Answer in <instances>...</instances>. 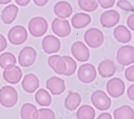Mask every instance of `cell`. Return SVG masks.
<instances>
[{
  "mask_svg": "<svg viewBox=\"0 0 134 119\" xmlns=\"http://www.w3.org/2000/svg\"><path fill=\"white\" fill-rule=\"evenodd\" d=\"M37 56L35 49L32 47L26 46L22 49L18 55V62L23 67H29L35 63Z\"/></svg>",
  "mask_w": 134,
  "mask_h": 119,
  "instance_id": "8992f818",
  "label": "cell"
},
{
  "mask_svg": "<svg viewBox=\"0 0 134 119\" xmlns=\"http://www.w3.org/2000/svg\"><path fill=\"white\" fill-rule=\"evenodd\" d=\"M18 8L15 4H10L2 11L1 19L5 24H10L15 20L18 13Z\"/></svg>",
  "mask_w": 134,
  "mask_h": 119,
  "instance_id": "44dd1931",
  "label": "cell"
},
{
  "mask_svg": "<svg viewBox=\"0 0 134 119\" xmlns=\"http://www.w3.org/2000/svg\"><path fill=\"white\" fill-rule=\"evenodd\" d=\"M71 52L74 57L80 62H86L90 58L89 49L82 41L75 42L71 46Z\"/></svg>",
  "mask_w": 134,
  "mask_h": 119,
  "instance_id": "8fae6325",
  "label": "cell"
},
{
  "mask_svg": "<svg viewBox=\"0 0 134 119\" xmlns=\"http://www.w3.org/2000/svg\"><path fill=\"white\" fill-rule=\"evenodd\" d=\"M125 85L121 79L115 77L108 81L106 85L108 93L113 98H119L124 94L125 91Z\"/></svg>",
  "mask_w": 134,
  "mask_h": 119,
  "instance_id": "9c48e42d",
  "label": "cell"
},
{
  "mask_svg": "<svg viewBox=\"0 0 134 119\" xmlns=\"http://www.w3.org/2000/svg\"><path fill=\"white\" fill-rule=\"evenodd\" d=\"M15 2L19 5L24 7L28 5L30 2V0H16Z\"/></svg>",
  "mask_w": 134,
  "mask_h": 119,
  "instance_id": "ab89813d",
  "label": "cell"
},
{
  "mask_svg": "<svg viewBox=\"0 0 134 119\" xmlns=\"http://www.w3.org/2000/svg\"><path fill=\"white\" fill-rule=\"evenodd\" d=\"M97 119H113L112 116L109 113H103L100 114Z\"/></svg>",
  "mask_w": 134,
  "mask_h": 119,
  "instance_id": "74e56055",
  "label": "cell"
},
{
  "mask_svg": "<svg viewBox=\"0 0 134 119\" xmlns=\"http://www.w3.org/2000/svg\"><path fill=\"white\" fill-rule=\"evenodd\" d=\"M46 88L53 95H60L65 90L64 81L61 78L53 76L46 81Z\"/></svg>",
  "mask_w": 134,
  "mask_h": 119,
  "instance_id": "5bb4252c",
  "label": "cell"
},
{
  "mask_svg": "<svg viewBox=\"0 0 134 119\" xmlns=\"http://www.w3.org/2000/svg\"><path fill=\"white\" fill-rule=\"evenodd\" d=\"M116 59L122 66H127L134 62V48L130 45L121 46L117 52Z\"/></svg>",
  "mask_w": 134,
  "mask_h": 119,
  "instance_id": "52a82bcc",
  "label": "cell"
},
{
  "mask_svg": "<svg viewBox=\"0 0 134 119\" xmlns=\"http://www.w3.org/2000/svg\"><path fill=\"white\" fill-rule=\"evenodd\" d=\"M20 116L22 119H38L39 111L34 105L26 103L21 107Z\"/></svg>",
  "mask_w": 134,
  "mask_h": 119,
  "instance_id": "603a6c76",
  "label": "cell"
},
{
  "mask_svg": "<svg viewBox=\"0 0 134 119\" xmlns=\"http://www.w3.org/2000/svg\"><path fill=\"white\" fill-rule=\"evenodd\" d=\"M113 115L114 119H133L134 112L130 106L124 105L116 109Z\"/></svg>",
  "mask_w": 134,
  "mask_h": 119,
  "instance_id": "d4e9b609",
  "label": "cell"
},
{
  "mask_svg": "<svg viewBox=\"0 0 134 119\" xmlns=\"http://www.w3.org/2000/svg\"><path fill=\"white\" fill-rule=\"evenodd\" d=\"M54 12L56 15L60 18H66L72 15V8L69 2L60 1L55 4Z\"/></svg>",
  "mask_w": 134,
  "mask_h": 119,
  "instance_id": "d6986e66",
  "label": "cell"
},
{
  "mask_svg": "<svg viewBox=\"0 0 134 119\" xmlns=\"http://www.w3.org/2000/svg\"><path fill=\"white\" fill-rule=\"evenodd\" d=\"M42 47L44 52L48 54L57 53L61 47L59 39L53 35H48L42 41Z\"/></svg>",
  "mask_w": 134,
  "mask_h": 119,
  "instance_id": "4fadbf2b",
  "label": "cell"
},
{
  "mask_svg": "<svg viewBox=\"0 0 134 119\" xmlns=\"http://www.w3.org/2000/svg\"><path fill=\"white\" fill-rule=\"evenodd\" d=\"M71 24L76 29H81L89 25L91 21L90 15L81 13L75 14L71 18Z\"/></svg>",
  "mask_w": 134,
  "mask_h": 119,
  "instance_id": "ffe728a7",
  "label": "cell"
},
{
  "mask_svg": "<svg viewBox=\"0 0 134 119\" xmlns=\"http://www.w3.org/2000/svg\"><path fill=\"white\" fill-rule=\"evenodd\" d=\"M79 79L83 83H89L93 82L96 78L97 71L93 64H84L79 68L77 72Z\"/></svg>",
  "mask_w": 134,
  "mask_h": 119,
  "instance_id": "ba28073f",
  "label": "cell"
},
{
  "mask_svg": "<svg viewBox=\"0 0 134 119\" xmlns=\"http://www.w3.org/2000/svg\"><path fill=\"white\" fill-rule=\"evenodd\" d=\"M18 98L16 90L11 86H4L0 89V104L7 108L14 106Z\"/></svg>",
  "mask_w": 134,
  "mask_h": 119,
  "instance_id": "7a4b0ae2",
  "label": "cell"
},
{
  "mask_svg": "<svg viewBox=\"0 0 134 119\" xmlns=\"http://www.w3.org/2000/svg\"><path fill=\"white\" fill-rule=\"evenodd\" d=\"M125 77L126 78L129 82H134V66L129 67L127 68L125 71Z\"/></svg>",
  "mask_w": 134,
  "mask_h": 119,
  "instance_id": "d6a6232c",
  "label": "cell"
},
{
  "mask_svg": "<svg viewBox=\"0 0 134 119\" xmlns=\"http://www.w3.org/2000/svg\"><path fill=\"white\" fill-rule=\"evenodd\" d=\"M36 102L41 106H49L52 103V97L49 92L44 89H39L35 94Z\"/></svg>",
  "mask_w": 134,
  "mask_h": 119,
  "instance_id": "4316f807",
  "label": "cell"
},
{
  "mask_svg": "<svg viewBox=\"0 0 134 119\" xmlns=\"http://www.w3.org/2000/svg\"><path fill=\"white\" fill-rule=\"evenodd\" d=\"M3 78L8 83L12 84L18 83L21 79L22 73L21 70L18 66H14L3 71Z\"/></svg>",
  "mask_w": 134,
  "mask_h": 119,
  "instance_id": "e0dca14e",
  "label": "cell"
},
{
  "mask_svg": "<svg viewBox=\"0 0 134 119\" xmlns=\"http://www.w3.org/2000/svg\"><path fill=\"white\" fill-rule=\"evenodd\" d=\"M76 116L78 119H94L96 112L92 107L84 105L81 106L77 110Z\"/></svg>",
  "mask_w": 134,
  "mask_h": 119,
  "instance_id": "83f0119b",
  "label": "cell"
},
{
  "mask_svg": "<svg viewBox=\"0 0 134 119\" xmlns=\"http://www.w3.org/2000/svg\"><path fill=\"white\" fill-rule=\"evenodd\" d=\"M40 82L37 76L33 73L25 75L21 82L23 89L27 93H34L39 87Z\"/></svg>",
  "mask_w": 134,
  "mask_h": 119,
  "instance_id": "9a60e30c",
  "label": "cell"
},
{
  "mask_svg": "<svg viewBox=\"0 0 134 119\" xmlns=\"http://www.w3.org/2000/svg\"><path fill=\"white\" fill-rule=\"evenodd\" d=\"M120 19V16L118 12L115 10H109L102 14L100 21L103 27L111 28L119 23Z\"/></svg>",
  "mask_w": 134,
  "mask_h": 119,
  "instance_id": "7c38bea8",
  "label": "cell"
},
{
  "mask_svg": "<svg viewBox=\"0 0 134 119\" xmlns=\"http://www.w3.org/2000/svg\"><path fill=\"white\" fill-rule=\"evenodd\" d=\"M16 63V59L13 54L5 52L0 55V67L5 69L15 66Z\"/></svg>",
  "mask_w": 134,
  "mask_h": 119,
  "instance_id": "484cf974",
  "label": "cell"
},
{
  "mask_svg": "<svg viewBox=\"0 0 134 119\" xmlns=\"http://www.w3.org/2000/svg\"><path fill=\"white\" fill-rule=\"evenodd\" d=\"M127 24L130 29L132 31H134V14H132V15H130L127 21Z\"/></svg>",
  "mask_w": 134,
  "mask_h": 119,
  "instance_id": "d590c367",
  "label": "cell"
},
{
  "mask_svg": "<svg viewBox=\"0 0 134 119\" xmlns=\"http://www.w3.org/2000/svg\"><path fill=\"white\" fill-rule=\"evenodd\" d=\"M113 34L115 39L122 44H126L131 40L130 31L124 25H119L115 28Z\"/></svg>",
  "mask_w": 134,
  "mask_h": 119,
  "instance_id": "7402d4cb",
  "label": "cell"
},
{
  "mask_svg": "<svg viewBox=\"0 0 134 119\" xmlns=\"http://www.w3.org/2000/svg\"><path fill=\"white\" fill-rule=\"evenodd\" d=\"M33 2H35L37 5L39 7H42L45 5L48 1H47V0H35V1H33Z\"/></svg>",
  "mask_w": 134,
  "mask_h": 119,
  "instance_id": "f35d334b",
  "label": "cell"
},
{
  "mask_svg": "<svg viewBox=\"0 0 134 119\" xmlns=\"http://www.w3.org/2000/svg\"><path fill=\"white\" fill-rule=\"evenodd\" d=\"M39 111V117L38 119H55L54 112L49 109H41Z\"/></svg>",
  "mask_w": 134,
  "mask_h": 119,
  "instance_id": "4dcf8cb0",
  "label": "cell"
},
{
  "mask_svg": "<svg viewBox=\"0 0 134 119\" xmlns=\"http://www.w3.org/2000/svg\"><path fill=\"white\" fill-rule=\"evenodd\" d=\"M48 25L47 20L42 17L33 18L29 21L28 29L30 34L35 37L39 38L46 33Z\"/></svg>",
  "mask_w": 134,
  "mask_h": 119,
  "instance_id": "6da1fadb",
  "label": "cell"
},
{
  "mask_svg": "<svg viewBox=\"0 0 134 119\" xmlns=\"http://www.w3.org/2000/svg\"><path fill=\"white\" fill-rule=\"evenodd\" d=\"M81 101V97L79 93L71 92L65 98L64 106L68 111H74L80 106Z\"/></svg>",
  "mask_w": 134,
  "mask_h": 119,
  "instance_id": "cb8c5ba5",
  "label": "cell"
},
{
  "mask_svg": "<svg viewBox=\"0 0 134 119\" xmlns=\"http://www.w3.org/2000/svg\"><path fill=\"white\" fill-rule=\"evenodd\" d=\"M10 2H11V1H4H4H0V4H7V3H8Z\"/></svg>",
  "mask_w": 134,
  "mask_h": 119,
  "instance_id": "60d3db41",
  "label": "cell"
},
{
  "mask_svg": "<svg viewBox=\"0 0 134 119\" xmlns=\"http://www.w3.org/2000/svg\"><path fill=\"white\" fill-rule=\"evenodd\" d=\"M7 47V42L3 36L0 35V52L6 49Z\"/></svg>",
  "mask_w": 134,
  "mask_h": 119,
  "instance_id": "e575fe53",
  "label": "cell"
},
{
  "mask_svg": "<svg viewBox=\"0 0 134 119\" xmlns=\"http://www.w3.org/2000/svg\"><path fill=\"white\" fill-rule=\"evenodd\" d=\"M52 30L54 33L60 38H65L71 33V27L67 20L55 18L52 23Z\"/></svg>",
  "mask_w": 134,
  "mask_h": 119,
  "instance_id": "30bf717a",
  "label": "cell"
},
{
  "mask_svg": "<svg viewBox=\"0 0 134 119\" xmlns=\"http://www.w3.org/2000/svg\"><path fill=\"white\" fill-rule=\"evenodd\" d=\"M84 39L89 47L92 48H97L103 44L104 37L101 31L97 28H91L86 31Z\"/></svg>",
  "mask_w": 134,
  "mask_h": 119,
  "instance_id": "3957f363",
  "label": "cell"
},
{
  "mask_svg": "<svg viewBox=\"0 0 134 119\" xmlns=\"http://www.w3.org/2000/svg\"><path fill=\"white\" fill-rule=\"evenodd\" d=\"M78 3L80 8L86 12H92L98 7V3L97 1H86V0H79Z\"/></svg>",
  "mask_w": 134,
  "mask_h": 119,
  "instance_id": "f1b7e54d",
  "label": "cell"
},
{
  "mask_svg": "<svg viewBox=\"0 0 134 119\" xmlns=\"http://www.w3.org/2000/svg\"><path fill=\"white\" fill-rule=\"evenodd\" d=\"M98 70L102 77L109 78L115 74L116 67L113 61L110 60H105L99 63Z\"/></svg>",
  "mask_w": 134,
  "mask_h": 119,
  "instance_id": "ac0fdd59",
  "label": "cell"
},
{
  "mask_svg": "<svg viewBox=\"0 0 134 119\" xmlns=\"http://www.w3.org/2000/svg\"><path fill=\"white\" fill-rule=\"evenodd\" d=\"M128 98L132 101L134 100V84L130 85L127 90Z\"/></svg>",
  "mask_w": 134,
  "mask_h": 119,
  "instance_id": "8d00e7d4",
  "label": "cell"
},
{
  "mask_svg": "<svg viewBox=\"0 0 134 119\" xmlns=\"http://www.w3.org/2000/svg\"><path fill=\"white\" fill-rule=\"evenodd\" d=\"M49 66L59 75H64L66 70V64L64 59L59 55H53L48 58Z\"/></svg>",
  "mask_w": 134,
  "mask_h": 119,
  "instance_id": "2e32d148",
  "label": "cell"
},
{
  "mask_svg": "<svg viewBox=\"0 0 134 119\" xmlns=\"http://www.w3.org/2000/svg\"><path fill=\"white\" fill-rule=\"evenodd\" d=\"M91 100L93 106L99 111H106L111 106V99L102 90H97L91 95Z\"/></svg>",
  "mask_w": 134,
  "mask_h": 119,
  "instance_id": "277c9868",
  "label": "cell"
},
{
  "mask_svg": "<svg viewBox=\"0 0 134 119\" xmlns=\"http://www.w3.org/2000/svg\"><path fill=\"white\" fill-rule=\"evenodd\" d=\"M98 3L104 9L112 8L115 3L114 0H99Z\"/></svg>",
  "mask_w": 134,
  "mask_h": 119,
  "instance_id": "836d02e7",
  "label": "cell"
},
{
  "mask_svg": "<svg viewBox=\"0 0 134 119\" xmlns=\"http://www.w3.org/2000/svg\"><path fill=\"white\" fill-rule=\"evenodd\" d=\"M66 64V70L63 75L70 76L76 72L77 66L76 61L69 56H63L62 57Z\"/></svg>",
  "mask_w": 134,
  "mask_h": 119,
  "instance_id": "f546056e",
  "label": "cell"
},
{
  "mask_svg": "<svg viewBox=\"0 0 134 119\" xmlns=\"http://www.w3.org/2000/svg\"><path fill=\"white\" fill-rule=\"evenodd\" d=\"M27 37V30L24 26L20 25H17L11 29L8 35L9 41L15 45L23 44Z\"/></svg>",
  "mask_w": 134,
  "mask_h": 119,
  "instance_id": "5b68a950",
  "label": "cell"
},
{
  "mask_svg": "<svg viewBox=\"0 0 134 119\" xmlns=\"http://www.w3.org/2000/svg\"><path fill=\"white\" fill-rule=\"evenodd\" d=\"M117 7H119L121 9L127 11V12H133V8L131 4L128 1L126 0H120L116 3Z\"/></svg>",
  "mask_w": 134,
  "mask_h": 119,
  "instance_id": "1f68e13d",
  "label": "cell"
}]
</instances>
